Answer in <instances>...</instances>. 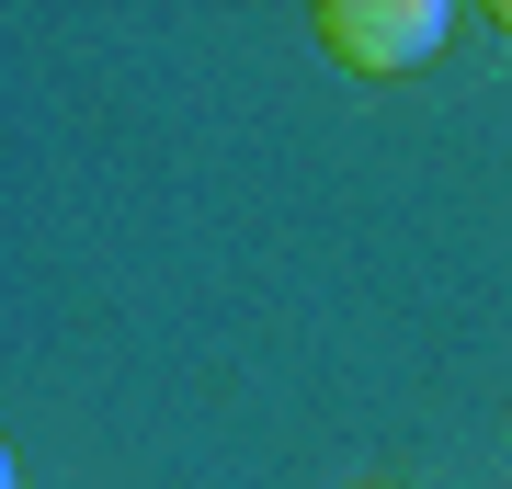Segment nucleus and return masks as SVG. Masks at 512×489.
Wrapping results in <instances>:
<instances>
[{"label":"nucleus","instance_id":"nucleus-2","mask_svg":"<svg viewBox=\"0 0 512 489\" xmlns=\"http://www.w3.org/2000/svg\"><path fill=\"white\" fill-rule=\"evenodd\" d=\"M501 23H512V0H501Z\"/></svg>","mask_w":512,"mask_h":489},{"label":"nucleus","instance_id":"nucleus-1","mask_svg":"<svg viewBox=\"0 0 512 489\" xmlns=\"http://www.w3.org/2000/svg\"><path fill=\"white\" fill-rule=\"evenodd\" d=\"M444 35H456V12L444 0H319V46L342 57V69H421Z\"/></svg>","mask_w":512,"mask_h":489}]
</instances>
